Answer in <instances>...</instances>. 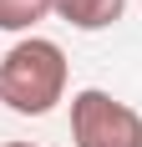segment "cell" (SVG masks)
<instances>
[{"mask_svg":"<svg viewBox=\"0 0 142 147\" xmlns=\"http://www.w3.org/2000/svg\"><path fill=\"white\" fill-rule=\"evenodd\" d=\"M51 10H56V0H0V30H10V36H30Z\"/></svg>","mask_w":142,"mask_h":147,"instance_id":"cell-4","label":"cell"},{"mask_svg":"<svg viewBox=\"0 0 142 147\" xmlns=\"http://www.w3.org/2000/svg\"><path fill=\"white\" fill-rule=\"evenodd\" d=\"M66 96V51L46 36H20L0 56V102L15 117H46Z\"/></svg>","mask_w":142,"mask_h":147,"instance_id":"cell-1","label":"cell"},{"mask_svg":"<svg viewBox=\"0 0 142 147\" xmlns=\"http://www.w3.org/2000/svg\"><path fill=\"white\" fill-rule=\"evenodd\" d=\"M71 142L76 147H142V112L112 91L86 86L71 96Z\"/></svg>","mask_w":142,"mask_h":147,"instance_id":"cell-2","label":"cell"},{"mask_svg":"<svg viewBox=\"0 0 142 147\" xmlns=\"http://www.w3.org/2000/svg\"><path fill=\"white\" fill-rule=\"evenodd\" d=\"M0 147H36V142H0Z\"/></svg>","mask_w":142,"mask_h":147,"instance_id":"cell-5","label":"cell"},{"mask_svg":"<svg viewBox=\"0 0 142 147\" xmlns=\"http://www.w3.org/2000/svg\"><path fill=\"white\" fill-rule=\"evenodd\" d=\"M127 0H56V15L76 30H107L122 20Z\"/></svg>","mask_w":142,"mask_h":147,"instance_id":"cell-3","label":"cell"}]
</instances>
